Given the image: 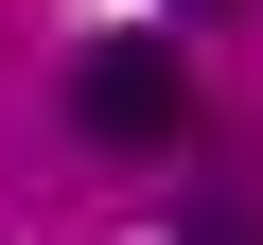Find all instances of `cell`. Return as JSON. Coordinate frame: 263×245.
<instances>
[{
    "label": "cell",
    "mask_w": 263,
    "mask_h": 245,
    "mask_svg": "<svg viewBox=\"0 0 263 245\" xmlns=\"http://www.w3.org/2000/svg\"><path fill=\"white\" fill-rule=\"evenodd\" d=\"M70 122H88V140H123V158H141V140H176V122H193L176 35H88V53H70Z\"/></svg>",
    "instance_id": "obj_1"
},
{
    "label": "cell",
    "mask_w": 263,
    "mask_h": 245,
    "mask_svg": "<svg viewBox=\"0 0 263 245\" xmlns=\"http://www.w3.org/2000/svg\"><path fill=\"white\" fill-rule=\"evenodd\" d=\"M193 245H263V210H228V228H193Z\"/></svg>",
    "instance_id": "obj_2"
}]
</instances>
